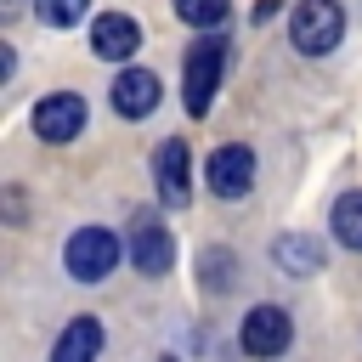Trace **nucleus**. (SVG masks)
I'll return each mask as SVG.
<instances>
[{"instance_id":"obj_2","label":"nucleus","mask_w":362,"mask_h":362,"mask_svg":"<svg viewBox=\"0 0 362 362\" xmlns=\"http://www.w3.org/2000/svg\"><path fill=\"white\" fill-rule=\"evenodd\" d=\"M62 266H68V277H79V283H102V277L119 266V238H113L107 226H79V232L68 238V249H62Z\"/></svg>"},{"instance_id":"obj_10","label":"nucleus","mask_w":362,"mask_h":362,"mask_svg":"<svg viewBox=\"0 0 362 362\" xmlns=\"http://www.w3.org/2000/svg\"><path fill=\"white\" fill-rule=\"evenodd\" d=\"M158 96H164V85H158V74H147V68H124V74L113 79V107H119L124 119H147V113L158 107Z\"/></svg>"},{"instance_id":"obj_12","label":"nucleus","mask_w":362,"mask_h":362,"mask_svg":"<svg viewBox=\"0 0 362 362\" xmlns=\"http://www.w3.org/2000/svg\"><path fill=\"white\" fill-rule=\"evenodd\" d=\"M272 255H277V266H283L288 277H311V272L322 266V249H317V238H300V232L277 238V243H272Z\"/></svg>"},{"instance_id":"obj_9","label":"nucleus","mask_w":362,"mask_h":362,"mask_svg":"<svg viewBox=\"0 0 362 362\" xmlns=\"http://www.w3.org/2000/svg\"><path fill=\"white\" fill-rule=\"evenodd\" d=\"M136 45H141L136 17H124V11H102V17L90 23V51H96L102 62H124V57H136Z\"/></svg>"},{"instance_id":"obj_16","label":"nucleus","mask_w":362,"mask_h":362,"mask_svg":"<svg viewBox=\"0 0 362 362\" xmlns=\"http://www.w3.org/2000/svg\"><path fill=\"white\" fill-rule=\"evenodd\" d=\"M34 11H40V23L68 28V23H79V17H85V0H34Z\"/></svg>"},{"instance_id":"obj_11","label":"nucleus","mask_w":362,"mask_h":362,"mask_svg":"<svg viewBox=\"0 0 362 362\" xmlns=\"http://www.w3.org/2000/svg\"><path fill=\"white\" fill-rule=\"evenodd\" d=\"M96 356H102V322L96 317H74L51 345V362H96Z\"/></svg>"},{"instance_id":"obj_4","label":"nucleus","mask_w":362,"mask_h":362,"mask_svg":"<svg viewBox=\"0 0 362 362\" xmlns=\"http://www.w3.org/2000/svg\"><path fill=\"white\" fill-rule=\"evenodd\" d=\"M130 260H136L141 277H164V272L175 266V238H170V226H164L153 209H141V215L130 221Z\"/></svg>"},{"instance_id":"obj_17","label":"nucleus","mask_w":362,"mask_h":362,"mask_svg":"<svg viewBox=\"0 0 362 362\" xmlns=\"http://www.w3.org/2000/svg\"><path fill=\"white\" fill-rule=\"evenodd\" d=\"M164 362H175V356H164Z\"/></svg>"},{"instance_id":"obj_1","label":"nucleus","mask_w":362,"mask_h":362,"mask_svg":"<svg viewBox=\"0 0 362 362\" xmlns=\"http://www.w3.org/2000/svg\"><path fill=\"white\" fill-rule=\"evenodd\" d=\"M339 34H345L339 0H300L294 17H288V40H294V51H305V57H328V51L339 45Z\"/></svg>"},{"instance_id":"obj_13","label":"nucleus","mask_w":362,"mask_h":362,"mask_svg":"<svg viewBox=\"0 0 362 362\" xmlns=\"http://www.w3.org/2000/svg\"><path fill=\"white\" fill-rule=\"evenodd\" d=\"M328 226H334V238H339L345 249H362V192H339Z\"/></svg>"},{"instance_id":"obj_6","label":"nucleus","mask_w":362,"mask_h":362,"mask_svg":"<svg viewBox=\"0 0 362 362\" xmlns=\"http://www.w3.org/2000/svg\"><path fill=\"white\" fill-rule=\"evenodd\" d=\"M204 181H209V192H215V198H243V192L255 187V153H249V147H238V141H232V147H215V153H209V175H204Z\"/></svg>"},{"instance_id":"obj_15","label":"nucleus","mask_w":362,"mask_h":362,"mask_svg":"<svg viewBox=\"0 0 362 362\" xmlns=\"http://www.w3.org/2000/svg\"><path fill=\"white\" fill-rule=\"evenodd\" d=\"M170 6H175V17L192 23V28H215V23H226V0H170Z\"/></svg>"},{"instance_id":"obj_14","label":"nucleus","mask_w":362,"mask_h":362,"mask_svg":"<svg viewBox=\"0 0 362 362\" xmlns=\"http://www.w3.org/2000/svg\"><path fill=\"white\" fill-rule=\"evenodd\" d=\"M198 266H204V288H209V294L232 288V277H238V260H232V249H226V255H221V249H204V260H198Z\"/></svg>"},{"instance_id":"obj_5","label":"nucleus","mask_w":362,"mask_h":362,"mask_svg":"<svg viewBox=\"0 0 362 362\" xmlns=\"http://www.w3.org/2000/svg\"><path fill=\"white\" fill-rule=\"evenodd\" d=\"M288 339H294V322H288L283 305H255V311L243 317V328H238V345H243L249 356H260V362L283 356Z\"/></svg>"},{"instance_id":"obj_3","label":"nucleus","mask_w":362,"mask_h":362,"mask_svg":"<svg viewBox=\"0 0 362 362\" xmlns=\"http://www.w3.org/2000/svg\"><path fill=\"white\" fill-rule=\"evenodd\" d=\"M221 68H226V45H221L215 34H204V40L187 51V74H181L187 113H209V102H215V85H221Z\"/></svg>"},{"instance_id":"obj_7","label":"nucleus","mask_w":362,"mask_h":362,"mask_svg":"<svg viewBox=\"0 0 362 362\" xmlns=\"http://www.w3.org/2000/svg\"><path fill=\"white\" fill-rule=\"evenodd\" d=\"M34 130H40L45 141H74V136L85 130V96H74V90H51V96L34 107Z\"/></svg>"},{"instance_id":"obj_8","label":"nucleus","mask_w":362,"mask_h":362,"mask_svg":"<svg viewBox=\"0 0 362 362\" xmlns=\"http://www.w3.org/2000/svg\"><path fill=\"white\" fill-rule=\"evenodd\" d=\"M153 181H158V198L164 204H187V192H192V153H187L181 136L153 153Z\"/></svg>"}]
</instances>
